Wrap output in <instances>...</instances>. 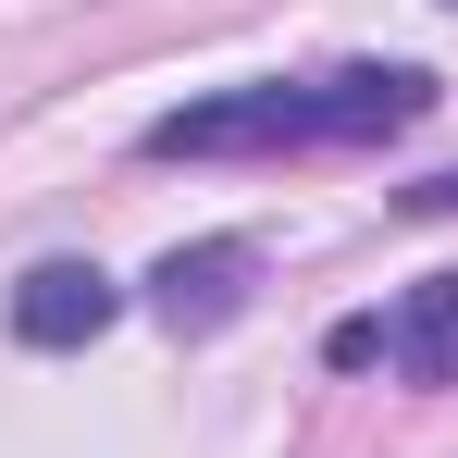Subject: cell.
<instances>
[{"label": "cell", "instance_id": "6da1fadb", "mask_svg": "<svg viewBox=\"0 0 458 458\" xmlns=\"http://www.w3.org/2000/svg\"><path fill=\"white\" fill-rule=\"evenodd\" d=\"M434 112L421 63H335V75H260L186 99L149 124V161H285V149H384Z\"/></svg>", "mask_w": 458, "mask_h": 458}, {"label": "cell", "instance_id": "7a4b0ae2", "mask_svg": "<svg viewBox=\"0 0 458 458\" xmlns=\"http://www.w3.org/2000/svg\"><path fill=\"white\" fill-rule=\"evenodd\" d=\"M248 273H260V248H248V235L161 248V273H149V322H161V335H224L235 310H248Z\"/></svg>", "mask_w": 458, "mask_h": 458}, {"label": "cell", "instance_id": "3957f363", "mask_svg": "<svg viewBox=\"0 0 458 458\" xmlns=\"http://www.w3.org/2000/svg\"><path fill=\"white\" fill-rule=\"evenodd\" d=\"M124 322V285L99 273V260H38V273H13V335L25 347H99Z\"/></svg>", "mask_w": 458, "mask_h": 458}, {"label": "cell", "instance_id": "277c9868", "mask_svg": "<svg viewBox=\"0 0 458 458\" xmlns=\"http://www.w3.org/2000/svg\"><path fill=\"white\" fill-rule=\"evenodd\" d=\"M384 372L421 384V396H434V384H458V273H421L409 298L384 310Z\"/></svg>", "mask_w": 458, "mask_h": 458}, {"label": "cell", "instance_id": "5b68a950", "mask_svg": "<svg viewBox=\"0 0 458 458\" xmlns=\"http://www.w3.org/2000/svg\"><path fill=\"white\" fill-rule=\"evenodd\" d=\"M322 360H335V372H372V360H384V310H360V322H335V335H322Z\"/></svg>", "mask_w": 458, "mask_h": 458}, {"label": "cell", "instance_id": "8992f818", "mask_svg": "<svg viewBox=\"0 0 458 458\" xmlns=\"http://www.w3.org/2000/svg\"><path fill=\"white\" fill-rule=\"evenodd\" d=\"M396 211H421V224H458V174H421V186H409Z\"/></svg>", "mask_w": 458, "mask_h": 458}]
</instances>
